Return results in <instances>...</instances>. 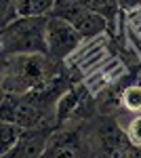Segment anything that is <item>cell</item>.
I'll use <instances>...</instances> for the list:
<instances>
[{
    "mask_svg": "<svg viewBox=\"0 0 141 158\" xmlns=\"http://www.w3.org/2000/svg\"><path fill=\"white\" fill-rule=\"evenodd\" d=\"M82 6H86L89 11L97 13L110 23V30H114L118 23V15L122 11L120 6V0H78Z\"/></svg>",
    "mask_w": 141,
    "mask_h": 158,
    "instance_id": "cell-7",
    "label": "cell"
},
{
    "mask_svg": "<svg viewBox=\"0 0 141 158\" xmlns=\"http://www.w3.org/2000/svg\"><path fill=\"white\" fill-rule=\"evenodd\" d=\"M118 106L129 114H141V80L124 86L118 95Z\"/></svg>",
    "mask_w": 141,
    "mask_h": 158,
    "instance_id": "cell-9",
    "label": "cell"
},
{
    "mask_svg": "<svg viewBox=\"0 0 141 158\" xmlns=\"http://www.w3.org/2000/svg\"><path fill=\"white\" fill-rule=\"evenodd\" d=\"M124 133L129 137L131 146L135 150H141V114H133L129 122L124 124Z\"/></svg>",
    "mask_w": 141,
    "mask_h": 158,
    "instance_id": "cell-11",
    "label": "cell"
},
{
    "mask_svg": "<svg viewBox=\"0 0 141 158\" xmlns=\"http://www.w3.org/2000/svg\"><path fill=\"white\" fill-rule=\"evenodd\" d=\"M86 154V141L78 131H53L48 137L44 156H82Z\"/></svg>",
    "mask_w": 141,
    "mask_h": 158,
    "instance_id": "cell-6",
    "label": "cell"
},
{
    "mask_svg": "<svg viewBox=\"0 0 141 158\" xmlns=\"http://www.w3.org/2000/svg\"><path fill=\"white\" fill-rule=\"evenodd\" d=\"M48 17H15L2 27V55L17 53H48L47 44Z\"/></svg>",
    "mask_w": 141,
    "mask_h": 158,
    "instance_id": "cell-2",
    "label": "cell"
},
{
    "mask_svg": "<svg viewBox=\"0 0 141 158\" xmlns=\"http://www.w3.org/2000/svg\"><path fill=\"white\" fill-rule=\"evenodd\" d=\"M57 0H19L17 13L21 17H48L55 11Z\"/></svg>",
    "mask_w": 141,
    "mask_h": 158,
    "instance_id": "cell-10",
    "label": "cell"
},
{
    "mask_svg": "<svg viewBox=\"0 0 141 158\" xmlns=\"http://www.w3.org/2000/svg\"><path fill=\"white\" fill-rule=\"evenodd\" d=\"M84 36L74 27V25L59 17V15H48L47 19V44H48V55L55 59L63 61L68 59L74 51L80 47Z\"/></svg>",
    "mask_w": 141,
    "mask_h": 158,
    "instance_id": "cell-4",
    "label": "cell"
},
{
    "mask_svg": "<svg viewBox=\"0 0 141 158\" xmlns=\"http://www.w3.org/2000/svg\"><path fill=\"white\" fill-rule=\"evenodd\" d=\"M55 129L53 127H30L23 129L17 146L9 152L6 158H38L44 156L48 146V137Z\"/></svg>",
    "mask_w": 141,
    "mask_h": 158,
    "instance_id": "cell-5",
    "label": "cell"
},
{
    "mask_svg": "<svg viewBox=\"0 0 141 158\" xmlns=\"http://www.w3.org/2000/svg\"><path fill=\"white\" fill-rule=\"evenodd\" d=\"M23 129L25 127H21L19 122H11V120L0 122V158L9 156V152L17 146Z\"/></svg>",
    "mask_w": 141,
    "mask_h": 158,
    "instance_id": "cell-8",
    "label": "cell"
},
{
    "mask_svg": "<svg viewBox=\"0 0 141 158\" xmlns=\"http://www.w3.org/2000/svg\"><path fill=\"white\" fill-rule=\"evenodd\" d=\"M120 6H122V11H133L141 6V0H120Z\"/></svg>",
    "mask_w": 141,
    "mask_h": 158,
    "instance_id": "cell-13",
    "label": "cell"
},
{
    "mask_svg": "<svg viewBox=\"0 0 141 158\" xmlns=\"http://www.w3.org/2000/svg\"><path fill=\"white\" fill-rule=\"evenodd\" d=\"M61 61L48 53L4 55L2 61V93H30L47 86L59 76Z\"/></svg>",
    "mask_w": 141,
    "mask_h": 158,
    "instance_id": "cell-1",
    "label": "cell"
},
{
    "mask_svg": "<svg viewBox=\"0 0 141 158\" xmlns=\"http://www.w3.org/2000/svg\"><path fill=\"white\" fill-rule=\"evenodd\" d=\"M19 0H0V11H2V25L11 23L15 17H19L17 13Z\"/></svg>",
    "mask_w": 141,
    "mask_h": 158,
    "instance_id": "cell-12",
    "label": "cell"
},
{
    "mask_svg": "<svg viewBox=\"0 0 141 158\" xmlns=\"http://www.w3.org/2000/svg\"><path fill=\"white\" fill-rule=\"evenodd\" d=\"M51 15H59V17L68 19L84 36V40L86 38H97V36L106 34L107 30H110V23H107L101 15L89 11L78 0H57L55 11L51 13Z\"/></svg>",
    "mask_w": 141,
    "mask_h": 158,
    "instance_id": "cell-3",
    "label": "cell"
}]
</instances>
